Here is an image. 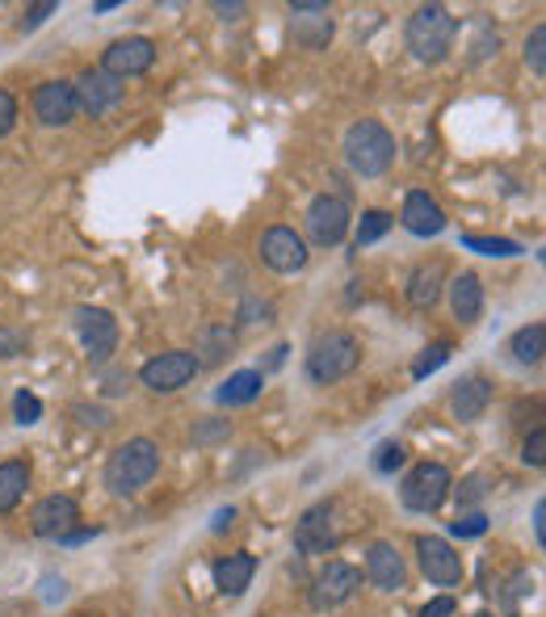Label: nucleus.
Listing matches in <instances>:
<instances>
[{
	"label": "nucleus",
	"instance_id": "f257e3e1",
	"mask_svg": "<svg viewBox=\"0 0 546 617\" xmlns=\"http://www.w3.org/2000/svg\"><path fill=\"white\" fill-rule=\"evenodd\" d=\"M161 475V446L152 437L122 441L106 462V487L114 496H135Z\"/></svg>",
	"mask_w": 546,
	"mask_h": 617
},
{
	"label": "nucleus",
	"instance_id": "f03ea898",
	"mask_svg": "<svg viewBox=\"0 0 546 617\" xmlns=\"http://www.w3.org/2000/svg\"><path fill=\"white\" fill-rule=\"evenodd\" d=\"M454 38H459V22L441 4H420L408 17V29H404V43L420 63H441L454 51Z\"/></svg>",
	"mask_w": 546,
	"mask_h": 617
},
{
	"label": "nucleus",
	"instance_id": "7ed1b4c3",
	"mask_svg": "<svg viewBox=\"0 0 546 617\" xmlns=\"http://www.w3.org/2000/svg\"><path fill=\"white\" fill-rule=\"evenodd\" d=\"M345 164L357 177H382L395 164V134L375 118H361L345 131Z\"/></svg>",
	"mask_w": 546,
	"mask_h": 617
},
{
	"label": "nucleus",
	"instance_id": "20e7f679",
	"mask_svg": "<svg viewBox=\"0 0 546 617\" xmlns=\"http://www.w3.org/2000/svg\"><path fill=\"white\" fill-rule=\"evenodd\" d=\"M357 361H361L357 336L345 332V328H332V332L311 341V349H307V378L320 382V387H332V382L354 375Z\"/></svg>",
	"mask_w": 546,
	"mask_h": 617
},
{
	"label": "nucleus",
	"instance_id": "39448f33",
	"mask_svg": "<svg viewBox=\"0 0 546 617\" xmlns=\"http://www.w3.org/2000/svg\"><path fill=\"white\" fill-rule=\"evenodd\" d=\"M454 491V479L441 462H420L404 475V487H400V500L404 509L412 512H437L446 505V496Z\"/></svg>",
	"mask_w": 546,
	"mask_h": 617
},
{
	"label": "nucleus",
	"instance_id": "423d86ee",
	"mask_svg": "<svg viewBox=\"0 0 546 617\" xmlns=\"http://www.w3.org/2000/svg\"><path fill=\"white\" fill-rule=\"evenodd\" d=\"M193 375H198V357L190 349H168L161 357H152L143 370H139V382L156 395H173L181 387H190Z\"/></svg>",
	"mask_w": 546,
	"mask_h": 617
},
{
	"label": "nucleus",
	"instance_id": "0eeeda50",
	"mask_svg": "<svg viewBox=\"0 0 546 617\" xmlns=\"http://www.w3.org/2000/svg\"><path fill=\"white\" fill-rule=\"evenodd\" d=\"M349 202L341 193H320L311 206H307V232L320 248H336V244L349 236Z\"/></svg>",
	"mask_w": 546,
	"mask_h": 617
},
{
	"label": "nucleus",
	"instance_id": "6e6552de",
	"mask_svg": "<svg viewBox=\"0 0 546 617\" xmlns=\"http://www.w3.org/2000/svg\"><path fill=\"white\" fill-rule=\"evenodd\" d=\"M76 332H81V345L88 353V361L102 370L114 349H118V320L102 311V307H81L76 311Z\"/></svg>",
	"mask_w": 546,
	"mask_h": 617
},
{
	"label": "nucleus",
	"instance_id": "1a4fd4ad",
	"mask_svg": "<svg viewBox=\"0 0 546 617\" xmlns=\"http://www.w3.org/2000/svg\"><path fill=\"white\" fill-rule=\"evenodd\" d=\"M156 63V43L152 38H118V43H109L106 55H102V72H109L114 81H127V76H143L147 68Z\"/></svg>",
	"mask_w": 546,
	"mask_h": 617
},
{
	"label": "nucleus",
	"instance_id": "9d476101",
	"mask_svg": "<svg viewBox=\"0 0 546 617\" xmlns=\"http://www.w3.org/2000/svg\"><path fill=\"white\" fill-rule=\"evenodd\" d=\"M361 589V571L349 563H341V559H332V563L311 580V609H341L354 592Z\"/></svg>",
	"mask_w": 546,
	"mask_h": 617
},
{
	"label": "nucleus",
	"instance_id": "9b49d317",
	"mask_svg": "<svg viewBox=\"0 0 546 617\" xmlns=\"http://www.w3.org/2000/svg\"><path fill=\"white\" fill-rule=\"evenodd\" d=\"M416 555H420V571L437 589H454L463 580V555L446 537H416Z\"/></svg>",
	"mask_w": 546,
	"mask_h": 617
},
{
	"label": "nucleus",
	"instance_id": "f8f14e48",
	"mask_svg": "<svg viewBox=\"0 0 546 617\" xmlns=\"http://www.w3.org/2000/svg\"><path fill=\"white\" fill-rule=\"evenodd\" d=\"M336 509L332 505H311V509L299 517V525H295V550L299 555H332V546H336Z\"/></svg>",
	"mask_w": 546,
	"mask_h": 617
},
{
	"label": "nucleus",
	"instance_id": "ddd939ff",
	"mask_svg": "<svg viewBox=\"0 0 546 617\" xmlns=\"http://www.w3.org/2000/svg\"><path fill=\"white\" fill-rule=\"evenodd\" d=\"M76 88V109H84L88 118H102V114H109V109L122 102V81H114L109 72H102V68H88V72H81V81L72 84Z\"/></svg>",
	"mask_w": 546,
	"mask_h": 617
},
{
	"label": "nucleus",
	"instance_id": "4468645a",
	"mask_svg": "<svg viewBox=\"0 0 546 617\" xmlns=\"http://www.w3.org/2000/svg\"><path fill=\"white\" fill-rule=\"evenodd\" d=\"M261 261L273 269V273H299L307 265V244L295 227H270L261 236Z\"/></svg>",
	"mask_w": 546,
	"mask_h": 617
},
{
	"label": "nucleus",
	"instance_id": "2eb2a0df",
	"mask_svg": "<svg viewBox=\"0 0 546 617\" xmlns=\"http://www.w3.org/2000/svg\"><path fill=\"white\" fill-rule=\"evenodd\" d=\"M76 521H81V505L72 500V496H47V500H38L34 512H29V530L34 537H59L68 534V530H76Z\"/></svg>",
	"mask_w": 546,
	"mask_h": 617
},
{
	"label": "nucleus",
	"instance_id": "dca6fc26",
	"mask_svg": "<svg viewBox=\"0 0 546 617\" xmlns=\"http://www.w3.org/2000/svg\"><path fill=\"white\" fill-rule=\"evenodd\" d=\"M76 88L72 81H47L34 88V118L43 127H68L76 118Z\"/></svg>",
	"mask_w": 546,
	"mask_h": 617
},
{
	"label": "nucleus",
	"instance_id": "f3484780",
	"mask_svg": "<svg viewBox=\"0 0 546 617\" xmlns=\"http://www.w3.org/2000/svg\"><path fill=\"white\" fill-rule=\"evenodd\" d=\"M366 580L382 592H400L408 584V567H404V555L391 546V542H375L366 550Z\"/></svg>",
	"mask_w": 546,
	"mask_h": 617
},
{
	"label": "nucleus",
	"instance_id": "a211bd4d",
	"mask_svg": "<svg viewBox=\"0 0 546 617\" xmlns=\"http://www.w3.org/2000/svg\"><path fill=\"white\" fill-rule=\"evenodd\" d=\"M290 17H295V38L307 51H320L332 38V17H328V4H320V0H295Z\"/></svg>",
	"mask_w": 546,
	"mask_h": 617
},
{
	"label": "nucleus",
	"instance_id": "6ab92c4d",
	"mask_svg": "<svg viewBox=\"0 0 546 617\" xmlns=\"http://www.w3.org/2000/svg\"><path fill=\"white\" fill-rule=\"evenodd\" d=\"M400 223L408 227L412 236H441V232H446V211L437 206L425 189H412L408 198H404V215H400Z\"/></svg>",
	"mask_w": 546,
	"mask_h": 617
},
{
	"label": "nucleus",
	"instance_id": "aec40b11",
	"mask_svg": "<svg viewBox=\"0 0 546 617\" xmlns=\"http://www.w3.org/2000/svg\"><path fill=\"white\" fill-rule=\"evenodd\" d=\"M450 307H454V320L463 328L479 323V316H484V282H479V273H459L450 282Z\"/></svg>",
	"mask_w": 546,
	"mask_h": 617
},
{
	"label": "nucleus",
	"instance_id": "412c9836",
	"mask_svg": "<svg viewBox=\"0 0 546 617\" xmlns=\"http://www.w3.org/2000/svg\"><path fill=\"white\" fill-rule=\"evenodd\" d=\"M491 403V382L484 375H471L463 382H454V395H450V412L459 420H479Z\"/></svg>",
	"mask_w": 546,
	"mask_h": 617
},
{
	"label": "nucleus",
	"instance_id": "4be33fe9",
	"mask_svg": "<svg viewBox=\"0 0 546 617\" xmlns=\"http://www.w3.org/2000/svg\"><path fill=\"white\" fill-rule=\"evenodd\" d=\"M252 576H257V559H252L248 550L223 555V559L215 563V584H218V592H227V596H240V592L252 584Z\"/></svg>",
	"mask_w": 546,
	"mask_h": 617
},
{
	"label": "nucleus",
	"instance_id": "5701e85b",
	"mask_svg": "<svg viewBox=\"0 0 546 617\" xmlns=\"http://www.w3.org/2000/svg\"><path fill=\"white\" fill-rule=\"evenodd\" d=\"M232 349H236V332H232L227 323H206V328L198 332V349H193L198 370H202V366H218L223 357H232Z\"/></svg>",
	"mask_w": 546,
	"mask_h": 617
},
{
	"label": "nucleus",
	"instance_id": "b1692460",
	"mask_svg": "<svg viewBox=\"0 0 546 617\" xmlns=\"http://www.w3.org/2000/svg\"><path fill=\"white\" fill-rule=\"evenodd\" d=\"M26 487H29V462L26 458H9V462H0V517L22 505Z\"/></svg>",
	"mask_w": 546,
	"mask_h": 617
},
{
	"label": "nucleus",
	"instance_id": "393cba45",
	"mask_svg": "<svg viewBox=\"0 0 546 617\" xmlns=\"http://www.w3.org/2000/svg\"><path fill=\"white\" fill-rule=\"evenodd\" d=\"M261 387H265L261 370H236V375L218 387V403L223 407H245V403H252L261 395Z\"/></svg>",
	"mask_w": 546,
	"mask_h": 617
},
{
	"label": "nucleus",
	"instance_id": "a878e982",
	"mask_svg": "<svg viewBox=\"0 0 546 617\" xmlns=\"http://www.w3.org/2000/svg\"><path fill=\"white\" fill-rule=\"evenodd\" d=\"M441 282H446L441 261H429V265L416 269V273H412V282H408L412 307H434L437 298H441Z\"/></svg>",
	"mask_w": 546,
	"mask_h": 617
},
{
	"label": "nucleus",
	"instance_id": "bb28decb",
	"mask_svg": "<svg viewBox=\"0 0 546 617\" xmlns=\"http://www.w3.org/2000/svg\"><path fill=\"white\" fill-rule=\"evenodd\" d=\"M509 353L518 357L521 366H538L546 353V323H525V328H518L513 332V341H509Z\"/></svg>",
	"mask_w": 546,
	"mask_h": 617
},
{
	"label": "nucleus",
	"instance_id": "cd10ccee",
	"mask_svg": "<svg viewBox=\"0 0 546 617\" xmlns=\"http://www.w3.org/2000/svg\"><path fill=\"white\" fill-rule=\"evenodd\" d=\"M391 223H395V218L387 215V211H366V215H361V223H357V236H354L357 252H361V248H366V244L382 240V236H387V232H391Z\"/></svg>",
	"mask_w": 546,
	"mask_h": 617
},
{
	"label": "nucleus",
	"instance_id": "c85d7f7f",
	"mask_svg": "<svg viewBox=\"0 0 546 617\" xmlns=\"http://www.w3.org/2000/svg\"><path fill=\"white\" fill-rule=\"evenodd\" d=\"M450 353H454V345H450V341H437V345H429V349L412 361V378H429L434 370H441V366L450 361Z\"/></svg>",
	"mask_w": 546,
	"mask_h": 617
},
{
	"label": "nucleus",
	"instance_id": "c756f323",
	"mask_svg": "<svg viewBox=\"0 0 546 617\" xmlns=\"http://www.w3.org/2000/svg\"><path fill=\"white\" fill-rule=\"evenodd\" d=\"M463 248L471 252H484V257H518V240H500V236H463Z\"/></svg>",
	"mask_w": 546,
	"mask_h": 617
},
{
	"label": "nucleus",
	"instance_id": "7c9ffc66",
	"mask_svg": "<svg viewBox=\"0 0 546 617\" xmlns=\"http://www.w3.org/2000/svg\"><path fill=\"white\" fill-rule=\"evenodd\" d=\"M525 63L534 68V76L546 72V26L530 29V38H525Z\"/></svg>",
	"mask_w": 546,
	"mask_h": 617
},
{
	"label": "nucleus",
	"instance_id": "2f4dec72",
	"mask_svg": "<svg viewBox=\"0 0 546 617\" xmlns=\"http://www.w3.org/2000/svg\"><path fill=\"white\" fill-rule=\"evenodd\" d=\"M227 437H232L227 420H202V425H193V446H202V450H211V446L227 441Z\"/></svg>",
	"mask_w": 546,
	"mask_h": 617
},
{
	"label": "nucleus",
	"instance_id": "473e14b6",
	"mask_svg": "<svg viewBox=\"0 0 546 617\" xmlns=\"http://www.w3.org/2000/svg\"><path fill=\"white\" fill-rule=\"evenodd\" d=\"M454 537H484L488 534V517L484 512H459V521H450Z\"/></svg>",
	"mask_w": 546,
	"mask_h": 617
},
{
	"label": "nucleus",
	"instance_id": "72a5a7b5",
	"mask_svg": "<svg viewBox=\"0 0 546 617\" xmlns=\"http://www.w3.org/2000/svg\"><path fill=\"white\" fill-rule=\"evenodd\" d=\"M521 462L525 466H534V471H543L546 466V429H534L525 437V446H521Z\"/></svg>",
	"mask_w": 546,
	"mask_h": 617
},
{
	"label": "nucleus",
	"instance_id": "f704fd0d",
	"mask_svg": "<svg viewBox=\"0 0 546 617\" xmlns=\"http://www.w3.org/2000/svg\"><path fill=\"white\" fill-rule=\"evenodd\" d=\"M13 416H17V425H38V420H43V400H38V395H29V391H17V400H13Z\"/></svg>",
	"mask_w": 546,
	"mask_h": 617
},
{
	"label": "nucleus",
	"instance_id": "c9c22d12",
	"mask_svg": "<svg viewBox=\"0 0 546 617\" xmlns=\"http://www.w3.org/2000/svg\"><path fill=\"white\" fill-rule=\"evenodd\" d=\"M404 446H400V441H382L379 446V454H375V471H379V475H391V471H400V466H404Z\"/></svg>",
	"mask_w": 546,
	"mask_h": 617
},
{
	"label": "nucleus",
	"instance_id": "e433bc0d",
	"mask_svg": "<svg viewBox=\"0 0 546 617\" xmlns=\"http://www.w3.org/2000/svg\"><path fill=\"white\" fill-rule=\"evenodd\" d=\"M240 320L245 323H270L273 320V302H265V298H245V302H240Z\"/></svg>",
	"mask_w": 546,
	"mask_h": 617
},
{
	"label": "nucleus",
	"instance_id": "4c0bfd02",
	"mask_svg": "<svg viewBox=\"0 0 546 617\" xmlns=\"http://www.w3.org/2000/svg\"><path fill=\"white\" fill-rule=\"evenodd\" d=\"M17 127V97L9 88H0V139Z\"/></svg>",
	"mask_w": 546,
	"mask_h": 617
},
{
	"label": "nucleus",
	"instance_id": "58836bf2",
	"mask_svg": "<svg viewBox=\"0 0 546 617\" xmlns=\"http://www.w3.org/2000/svg\"><path fill=\"white\" fill-rule=\"evenodd\" d=\"M484 496H488L484 475H471V479H463V487H459V505H479Z\"/></svg>",
	"mask_w": 546,
	"mask_h": 617
},
{
	"label": "nucleus",
	"instance_id": "ea45409f",
	"mask_svg": "<svg viewBox=\"0 0 546 617\" xmlns=\"http://www.w3.org/2000/svg\"><path fill=\"white\" fill-rule=\"evenodd\" d=\"M55 9H59L55 0H43V4H34V9H26V17H22V34H26V29H38V26H43V22L51 17Z\"/></svg>",
	"mask_w": 546,
	"mask_h": 617
},
{
	"label": "nucleus",
	"instance_id": "a19ab883",
	"mask_svg": "<svg viewBox=\"0 0 546 617\" xmlns=\"http://www.w3.org/2000/svg\"><path fill=\"white\" fill-rule=\"evenodd\" d=\"M72 416H81V425H93V429H106L109 425V412L106 407H88V403H76Z\"/></svg>",
	"mask_w": 546,
	"mask_h": 617
},
{
	"label": "nucleus",
	"instance_id": "79ce46f5",
	"mask_svg": "<svg viewBox=\"0 0 546 617\" xmlns=\"http://www.w3.org/2000/svg\"><path fill=\"white\" fill-rule=\"evenodd\" d=\"M454 614H459L454 596H434V601H429V605H425V609H420L416 617H454Z\"/></svg>",
	"mask_w": 546,
	"mask_h": 617
},
{
	"label": "nucleus",
	"instance_id": "37998d69",
	"mask_svg": "<svg viewBox=\"0 0 546 617\" xmlns=\"http://www.w3.org/2000/svg\"><path fill=\"white\" fill-rule=\"evenodd\" d=\"M26 349V336L22 332H0V357H17Z\"/></svg>",
	"mask_w": 546,
	"mask_h": 617
},
{
	"label": "nucleus",
	"instance_id": "c03bdc74",
	"mask_svg": "<svg viewBox=\"0 0 546 617\" xmlns=\"http://www.w3.org/2000/svg\"><path fill=\"white\" fill-rule=\"evenodd\" d=\"M534 537H538V546H546V500L534 505Z\"/></svg>",
	"mask_w": 546,
	"mask_h": 617
},
{
	"label": "nucleus",
	"instance_id": "a18cd8bd",
	"mask_svg": "<svg viewBox=\"0 0 546 617\" xmlns=\"http://www.w3.org/2000/svg\"><path fill=\"white\" fill-rule=\"evenodd\" d=\"M97 534H102L97 525H93V530H68V534L59 537V542H63V546H81V542H88V537H97Z\"/></svg>",
	"mask_w": 546,
	"mask_h": 617
},
{
	"label": "nucleus",
	"instance_id": "49530a36",
	"mask_svg": "<svg viewBox=\"0 0 546 617\" xmlns=\"http://www.w3.org/2000/svg\"><path fill=\"white\" fill-rule=\"evenodd\" d=\"M122 391H127V375L109 370V375H106V395H122Z\"/></svg>",
	"mask_w": 546,
	"mask_h": 617
},
{
	"label": "nucleus",
	"instance_id": "de8ad7c7",
	"mask_svg": "<svg viewBox=\"0 0 546 617\" xmlns=\"http://www.w3.org/2000/svg\"><path fill=\"white\" fill-rule=\"evenodd\" d=\"M215 13H218V17H223V22H236V17L245 13V4H223V0H218V4H215Z\"/></svg>",
	"mask_w": 546,
	"mask_h": 617
},
{
	"label": "nucleus",
	"instance_id": "09e8293b",
	"mask_svg": "<svg viewBox=\"0 0 546 617\" xmlns=\"http://www.w3.org/2000/svg\"><path fill=\"white\" fill-rule=\"evenodd\" d=\"M232 517H236V509H218L215 521H211V530H227V525H232Z\"/></svg>",
	"mask_w": 546,
	"mask_h": 617
},
{
	"label": "nucleus",
	"instance_id": "8fccbe9b",
	"mask_svg": "<svg viewBox=\"0 0 546 617\" xmlns=\"http://www.w3.org/2000/svg\"><path fill=\"white\" fill-rule=\"evenodd\" d=\"M471 617H491V614H471Z\"/></svg>",
	"mask_w": 546,
	"mask_h": 617
}]
</instances>
